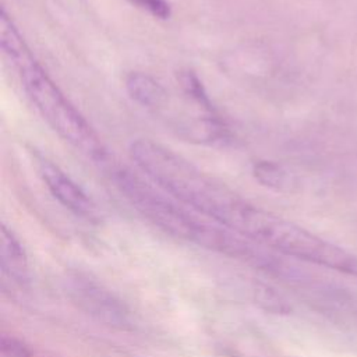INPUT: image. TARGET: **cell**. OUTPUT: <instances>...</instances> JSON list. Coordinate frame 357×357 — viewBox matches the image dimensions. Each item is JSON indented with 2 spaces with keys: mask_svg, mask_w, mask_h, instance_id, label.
Returning a JSON list of instances; mask_svg holds the SVG:
<instances>
[{
  "mask_svg": "<svg viewBox=\"0 0 357 357\" xmlns=\"http://www.w3.org/2000/svg\"><path fill=\"white\" fill-rule=\"evenodd\" d=\"M254 176L261 184L269 188L284 190L290 185L289 173L280 165L273 162H268V160L257 162L254 165Z\"/></svg>",
  "mask_w": 357,
  "mask_h": 357,
  "instance_id": "52a82bcc",
  "label": "cell"
},
{
  "mask_svg": "<svg viewBox=\"0 0 357 357\" xmlns=\"http://www.w3.org/2000/svg\"><path fill=\"white\" fill-rule=\"evenodd\" d=\"M126 89L134 102L155 112L166 107L169 102L166 88L145 73H130L126 78Z\"/></svg>",
  "mask_w": 357,
  "mask_h": 357,
  "instance_id": "8992f818",
  "label": "cell"
},
{
  "mask_svg": "<svg viewBox=\"0 0 357 357\" xmlns=\"http://www.w3.org/2000/svg\"><path fill=\"white\" fill-rule=\"evenodd\" d=\"M0 43L7 60L17 70L25 93L45 121L86 158L105 162L107 152L100 138L36 61L4 8L0 15Z\"/></svg>",
  "mask_w": 357,
  "mask_h": 357,
  "instance_id": "7a4b0ae2",
  "label": "cell"
},
{
  "mask_svg": "<svg viewBox=\"0 0 357 357\" xmlns=\"http://www.w3.org/2000/svg\"><path fill=\"white\" fill-rule=\"evenodd\" d=\"M134 3L137 7L148 11L153 17L158 18H169L170 15V6L166 0H130Z\"/></svg>",
  "mask_w": 357,
  "mask_h": 357,
  "instance_id": "ba28073f",
  "label": "cell"
},
{
  "mask_svg": "<svg viewBox=\"0 0 357 357\" xmlns=\"http://www.w3.org/2000/svg\"><path fill=\"white\" fill-rule=\"evenodd\" d=\"M36 165L45 185L64 208L85 219L96 218V206L93 201L57 165L39 155L36 156Z\"/></svg>",
  "mask_w": 357,
  "mask_h": 357,
  "instance_id": "277c9868",
  "label": "cell"
},
{
  "mask_svg": "<svg viewBox=\"0 0 357 357\" xmlns=\"http://www.w3.org/2000/svg\"><path fill=\"white\" fill-rule=\"evenodd\" d=\"M1 271L6 278L18 286H25L31 280L25 250L6 225L1 226Z\"/></svg>",
  "mask_w": 357,
  "mask_h": 357,
  "instance_id": "5b68a950",
  "label": "cell"
},
{
  "mask_svg": "<svg viewBox=\"0 0 357 357\" xmlns=\"http://www.w3.org/2000/svg\"><path fill=\"white\" fill-rule=\"evenodd\" d=\"M114 184L130 204L163 231L233 258H243L258 266L272 268L273 259L247 238L204 216L195 209L178 202L165 191H158L149 183L130 170L119 169L113 174Z\"/></svg>",
  "mask_w": 357,
  "mask_h": 357,
  "instance_id": "6da1fadb",
  "label": "cell"
},
{
  "mask_svg": "<svg viewBox=\"0 0 357 357\" xmlns=\"http://www.w3.org/2000/svg\"><path fill=\"white\" fill-rule=\"evenodd\" d=\"M67 294L79 310L103 325L117 329H130L132 326L128 307L88 275L70 273L67 276Z\"/></svg>",
  "mask_w": 357,
  "mask_h": 357,
  "instance_id": "3957f363",
  "label": "cell"
}]
</instances>
